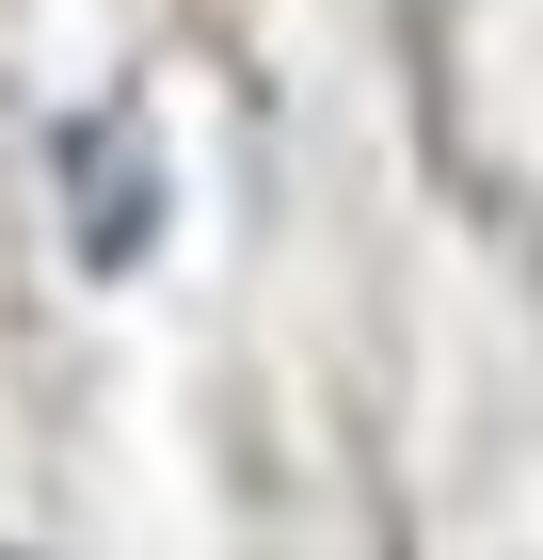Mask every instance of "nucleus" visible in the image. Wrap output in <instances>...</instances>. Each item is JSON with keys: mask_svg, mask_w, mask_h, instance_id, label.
<instances>
[{"mask_svg": "<svg viewBox=\"0 0 543 560\" xmlns=\"http://www.w3.org/2000/svg\"><path fill=\"white\" fill-rule=\"evenodd\" d=\"M48 176H64V209H81V257H96V272H128V257H144V224H161L144 113H81V129L48 144Z\"/></svg>", "mask_w": 543, "mask_h": 560, "instance_id": "f257e3e1", "label": "nucleus"}]
</instances>
